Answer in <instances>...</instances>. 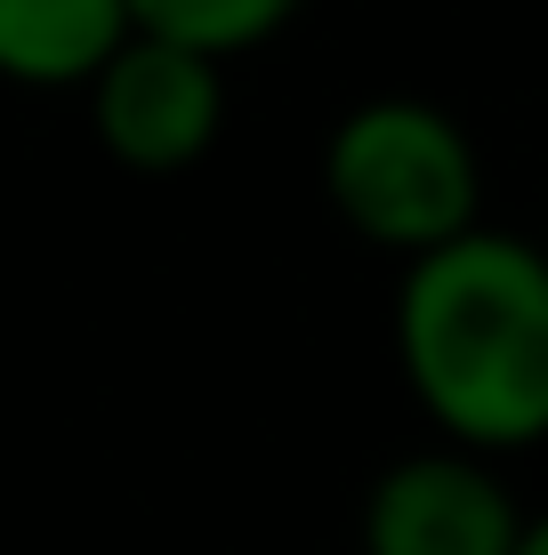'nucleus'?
<instances>
[{"mask_svg": "<svg viewBox=\"0 0 548 555\" xmlns=\"http://www.w3.org/2000/svg\"><path fill=\"white\" fill-rule=\"evenodd\" d=\"M395 362L451 451L508 459L548 443V250L468 225L444 250L404 258Z\"/></svg>", "mask_w": 548, "mask_h": 555, "instance_id": "1", "label": "nucleus"}, {"mask_svg": "<svg viewBox=\"0 0 548 555\" xmlns=\"http://www.w3.org/2000/svg\"><path fill=\"white\" fill-rule=\"evenodd\" d=\"M323 202L387 258L444 250L451 234L484 225L476 138L436 98H364L323 138Z\"/></svg>", "mask_w": 548, "mask_h": 555, "instance_id": "2", "label": "nucleus"}, {"mask_svg": "<svg viewBox=\"0 0 548 555\" xmlns=\"http://www.w3.org/2000/svg\"><path fill=\"white\" fill-rule=\"evenodd\" d=\"M89 129L138 178L194 169L226 129V65H211V56H194L178 41L129 33L89 81Z\"/></svg>", "mask_w": 548, "mask_h": 555, "instance_id": "3", "label": "nucleus"}, {"mask_svg": "<svg viewBox=\"0 0 548 555\" xmlns=\"http://www.w3.org/2000/svg\"><path fill=\"white\" fill-rule=\"evenodd\" d=\"M524 507L476 451H411L364 491V555H517Z\"/></svg>", "mask_w": 548, "mask_h": 555, "instance_id": "4", "label": "nucleus"}, {"mask_svg": "<svg viewBox=\"0 0 548 555\" xmlns=\"http://www.w3.org/2000/svg\"><path fill=\"white\" fill-rule=\"evenodd\" d=\"M129 41V0H0V81L9 89H89Z\"/></svg>", "mask_w": 548, "mask_h": 555, "instance_id": "5", "label": "nucleus"}, {"mask_svg": "<svg viewBox=\"0 0 548 555\" xmlns=\"http://www.w3.org/2000/svg\"><path fill=\"white\" fill-rule=\"evenodd\" d=\"M298 9H307V0H129V33L178 41V49L226 65V56H242V49H267Z\"/></svg>", "mask_w": 548, "mask_h": 555, "instance_id": "6", "label": "nucleus"}, {"mask_svg": "<svg viewBox=\"0 0 548 555\" xmlns=\"http://www.w3.org/2000/svg\"><path fill=\"white\" fill-rule=\"evenodd\" d=\"M517 555H548V507H540V515H524V540H517Z\"/></svg>", "mask_w": 548, "mask_h": 555, "instance_id": "7", "label": "nucleus"}, {"mask_svg": "<svg viewBox=\"0 0 548 555\" xmlns=\"http://www.w3.org/2000/svg\"><path fill=\"white\" fill-rule=\"evenodd\" d=\"M540 250H548V242H540Z\"/></svg>", "mask_w": 548, "mask_h": 555, "instance_id": "8", "label": "nucleus"}]
</instances>
